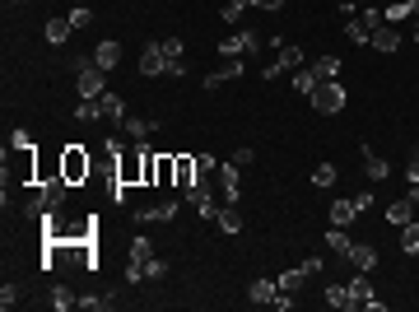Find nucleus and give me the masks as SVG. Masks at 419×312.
Returning <instances> with one entry per match:
<instances>
[{"mask_svg":"<svg viewBox=\"0 0 419 312\" xmlns=\"http://www.w3.org/2000/svg\"><path fill=\"white\" fill-rule=\"evenodd\" d=\"M117 182L122 187H145V140L122 145V154H117Z\"/></svg>","mask_w":419,"mask_h":312,"instance_id":"obj_1","label":"nucleus"},{"mask_svg":"<svg viewBox=\"0 0 419 312\" xmlns=\"http://www.w3.org/2000/svg\"><path fill=\"white\" fill-rule=\"evenodd\" d=\"M93 172V154L84 149V145H61V177L70 182V187H79V182H89Z\"/></svg>","mask_w":419,"mask_h":312,"instance_id":"obj_2","label":"nucleus"},{"mask_svg":"<svg viewBox=\"0 0 419 312\" xmlns=\"http://www.w3.org/2000/svg\"><path fill=\"white\" fill-rule=\"evenodd\" d=\"M308 103H312V112L336 117V112H345V84H336V79H322V84L308 94Z\"/></svg>","mask_w":419,"mask_h":312,"instance_id":"obj_3","label":"nucleus"},{"mask_svg":"<svg viewBox=\"0 0 419 312\" xmlns=\"http://www.w3.org/2000/svg\"><path fill=\"white\" fill-rule=\"evenodd\" d=\"M103 75H108V70H98L93 61H79V79H75L79 98H103V94H108V79H103Z\"/></svg>","mask_w":419,"mask_h":312,"instance_id":"obj_4","label":"nucleus"},{"mask_svg":"<svg viewBox=\"0 0 419 312\" xmlns=\"http://www.w3.org/2000/svg\"><path fill=\"white\" fill-rule=\"evenodd\" d=\"M270 47H279V56H275L270 65H265V79L284 75V70H303V51H298V47H289V42H279V38H270Z\"/></svg>","mask_w":419,"mask_h":312,"instance_id":"obj_5","label":"nucleus"},{"mask_svg":"<svg viewBox=\"0 0 419 312\" xmlns=\"http://www.w3.org/2000/svg\"><path fill=\"white\" fill-rule=\"evenodd\" d=\"M219 51H224V56H247V51H261V33H256V28L233 33V38H224V42H219Z\"/></svg>","mask_w":419,"mask_h":312,"instance_id":"obj_6","label":"nucleus"},{"mask_svg":"<svg viewBox=\"0 0 419 312\" xmlns=\"http://www.w3.org/2000/svg\"><path fill=\"white\" fill-rule=\"evenodd\" d=\"M140 75H149V79L168 75V56H163V42H149V47L140 51Z\"/></svg>","mask_w":419,"mask_h":312,"instance_id":"obj_7","label":"nucleus"},{"mask_svg":"<svg viewBox=\"0 0 419 312\" xmlns=\"http://www.w3.org/2000/svg\"><path fill=\"white\" fill-rule=\"evenodd\" d=\"M89 61L98 65V70H117V65H122V42H117V38H108V42H98Z\"/></svg>","mask_w":419,"mask_h":312,"instance_id":"obj_8","label":"nucleus"},{"mask_svg":"<svg viewBox=\"0 0 419 312\" xmlns=\"http://www.w3.org/2000/svg\"><path fill=\"white\" fill-rule=\"evenodd\" d=\"M368 47H377V51H396L401 47V28L396 24H382V28H372V42Z\"/></svg>","mask_w":419,"mask_h":312,"instance_id":"obj_9","label":"nucleus"},{"mask_svg":"<svg viewBox=\"0 0 419 312\" xmlns=\"http://www.w3.org/2000/svg\"><path fill=\"white\" fill-rule=\"evenodd\" d=\"M51 177H61V149H56V154L38 149V187H42V182H51Z\"/></svg>","mask_w":419,"mask_h":312,"instance_id":"obj_10","label":"nucleus"},{"mask_svg":"<svg viewBox=\"0 0 419 312\" xmlns=\"http://www.w3.org/2000/svg\"><path fill=\"white\" fill-rule=\"evenodd\" d=\"M154 117H131V112H126V122H122V131H126V136H131V140H149V131H154Z\"/></svg>","mask_w":419,"mask_h":312,"instance_id":"obj_11","label":"nucleus"},{"mask_svg":"<svg viewBox=\"0 0 419 312\" xmlns=\"http://www.w3.org/2000/svg\"><path fill=\"white\" fill-rule=\"evenodd\" d=\"M163 42V56H168V75H186V61H182V38H158Z\"/></svg>","mask_w":419,"mask_h":312,"instance_id":"obj_12","label":"nucleus"},{"mask_svg":"<svg viewBox=\"0 0 419 312\" xmlns=\"http://www.w3.org/2000/svg\"><path fill=\"white\" fill-rule=\"evenodd\" d=\"M196 177H201V172H196V154H177V177H172V187L186 191Z\"/></svg>","mask_w":419,"mask_h":312,"instance_id":"obj_13","label":"nucleus"},{"mask_svg":"<svg viewBox=\"0 0 419 312\" xmlns=\"http://www.w3.org/2000/svg\"><path fill=\"white\" fill-rule=\"evenodd\" d=\"M345 261L354 265V270H372V265H377V252H372L368 243H354V247H350V256H345Z\"/></svg>","mask_w":419,"mask_h":312,"instance_id":"obj_14","label":"nucleus"},{"mask_svg":"<svg viewBox=\"0 0 419 312\" xmlns=\"http://www.w3.org/2000/svg\"><path fill=\"white\" fill-rule=\"evenodd\" d=\"M219 233H229V238H238L243 233V215H238V205H224V210H219Z\"/></svg>","mask_w":419,"mask_h":312,"instance_id":"obj_15","label":"nucleus"},{"mask_svg":"<svg viewBox=\"0 0 419 312\" xmlns=\"http://www.w3.org/2000/svg\"><path fill=\"white\" fill-rule=\"evenodd\" d=\"M363 172H368V182H387V172H391L387 158H377L368 145H363Z\"/></svg>","mask_w":419,"mask_h":312,"instance_id":"obj_16","label":"nucleus"},{"mask_svg":"<svg viewBox=\"0 0 419 312\" xmlns=\"http://www.w3.org/2000/svg\"><path fill=\"white\" fill-rule=\"evenodd\" d=\"M238 75H243V61H238V56H229V65H219L215 75H205V89H219L224 79H238Z\"/></svg>","mask_w":419,"mask_h":312,"instance_id":"obj_17","label":"nucleus"},{"mask_svg":"<svg viewBox=\"0 0 419 312\" xmlns=\"http://www.w3.org/2000/svg\"><path fill=\"white\" fill-rule=\"evenodd\" d=\"M38 191H42V201L51 205V210H56V205L65 201V191H70V182H65V177H51V182H42Z\"/></svg>","mask_w":419,"mask_h":312,"instance_id":"obj_18","label":"nucleus"},{"mask_svg":"<svg viewBox=\"0 0 419 312\" xmlns=\"http://www.w3.org/2000/svg\"><path fill=\"white\" fill-rule=\"evenodd\" d=\"M177 215V201H158V205H149V210H140V224H158V219H172Z\"/></svg>","mask_w":419,"mask_h":312,"instance_id":"obj_19","label":"nucleus"},{"mask_svg":"<svg viewBox=\"0 0 419 312\" xmlns=\"http://www.w3.org/2000/svg\"><path fill=\"white\" fill-rule=\"evenodd\" d=\"M275 294H279L275 280H252L247 284V298H252V303H275Z\"/></svg>","mask_w":419,"mask_h":312,"instance_id":"obj_20","label":"nucleus"},{"mask_svg":"<svg viewBox=\"0 0 419 312\" xmlns=\"http://www.w3.org/2000/svg\"><path fill=\"white\" fill-rule=\"evenodd\" d=\"M345 38H350V42H372V24L363 15H359V19H345Z\"/></svg>","mask_w":419,"mask_h":312,"instance_id":"obj_21","label":"nucleus"},{"mask_svg":"<svg viewBox=\"0 0 419 312\" xmlns=\"http://www.w3.org/2000/svg\"><path fill=\"white\" fill-rule=\"evenodd\" d=\"M70 33H75V24H70V19H47V42H51V47H61Z\"/></svg>","mask_w":419,"mask_h":312,"instance_id":"obj_22","label":"nucleus"},{"mask_svg":"<svg viewBox=\"0 0 419 312\" xmlns=\"http://www.w3.org/2000/svg\"><path fill=\"white\" fill-rule=\"evenodd\" d=\"M326 308H354V298H350V284H326Z\"/></svg>","mask_w":419,"mask_h":312,"instance_id":"obj_23","label":"nucleus"},{"mask_svg":"<svg viewBox=\"0 0 419 312\" xmlns=\"http://www.w3.org/2000/svg\"><path fill=\"white\" fill-rule=\"evenodd\" d=\"M350 298H354V308H363L372 298V284H368V270H359L354 280H350Z\"/></svg>","mask_w":419,"mask_h":312,"instance_id":"obj_24","label":"nucleus"},{"mask_svg":"<svg viewBox=\"0 0 419 312\" xmlns=\"http://www.w3.org/2000/svg\"><path fill=\"white\" fill-rule=\"evenodd\" d=\"M415 205L419 201H410V196H405V201H391L387 205V219H391V224H410V219H415Z\"/></svg>","mask_w":419,"mask_h":312,"instance_id":"obj_25","label":"nucleus"},{"mask_svg":"<svg viewBox=\"0 0 419 312\" xmlns=\"http://www.w3.org/2000/svg\"><path fill=\"white\" fill-rule=\"evenodd\" d=\"M303 280H308V270H303V265H294V270H284V275H275V284L284 289V294H298V289H303Z\"/></svg>","mask_w":419,"mask_h":312,"instance_id":"obj_26","label":"nucleus"},{"mask_svg":"<svg viewBox=\"0 0 419 312\" xmlns=\"http://www.w3.org/2000/svg\"><path fill=\"white\" fill-rule=\"evenodd\" d=\"M308 70L317 75V84H322V79H336V75H340V61H336V56H317Z\"/></svg>","mask_w":419,"mask_h":312,"instance_id":"obj_27","label":"nucleus"},{"mask_svg":"<svg viewBox=\"0 0 419 312\" xmlns=\"http://www.w3.org/2000/svg\"><path fill=\"white\" fill-rule=\"evenodd\" d=\"M354 215H359L354 196H350V201H336V205H331V224H336V229H340V224H354Z\"/></svg>","mask_w":419,"mask_h":312,"instance_id":"obj_28","label":"nucleus"},{"mask_svg":"<svg viewBox=\"0 0 419 312\" xmlns=\"http://www.w3.org/2000/svg\"><path fill=\"white\" fill-rule=\"evenodd\" d=\"M410 15H415V0H391L387 10H382L387 24H401V19H410Z\"/></svg>","mask_w":419,"mask_h":312,"instance_id":"obj_29","label":"nucleus"},{"mask_svg":"<svg viewBox=\"0 0 419 312\" xmlns=\"http://www.w3.org/2000/svg\"><path fill=\"white\" fill-rule=\"evenodd\" d=\"M172 177H177V154H158V182L154 187H172Z\"/></svg>","mask_w":419,"mask_h":312,"instance_id":"obj_30","label":"nucleus"},{"mask_svg":"<svg viewBox=\"0 0 419 312\" xmlns=\"http://www.w3.org/2000/svg\"><path fill=\"white\" fill-rule=\"evenodd\" d=\"M98 103H103V117H117V122H126V103H122V94H112V89H108V94L98 98Z\"/></svg>","mask_w":419,"mask_h":312,"instance_id":"obj_31","label":"nucleus"},{"mask_svg":"<svg viewBox=\"0 0 419 312\" xmlns=\"http://www.w3.org/2000/svg\"><path fill=\"white\" fill-rule=\"evenodd\" d=\"M401 252H405V256H415V252H419V224H415V219L401 224Z\"/></svg>","mask_w":419,"mask_h":312,"instance_id":"obj_32","label":"nucleus"},{"mask_svg":"<svg viewBox=\"0 0 419 312\" xmlns=\"http://www.w3.org/2000/svg\"><path fill=\"white\" fill-rule=\"evenodd\" d=\"M51 308H56V312H70V308H79V298L70 294L65 284H56V289H51Z\"/></svg>","mask_w":419,"mask_h":312,"instance_id":"obj_33","label":"nucleus"},{"mask_svg":"<svg viewBox=\"0 0 419 312\" xmlns=\"http://www.w3.org/2000/svg\"><path fill=\"white\" fill-rule=\"evenodd\" d=\"M75 117H79V122H98V117H103V103H98V98H79Z\"/></svg>","mask_w":419,"mask_h":312,"instance_id":"obj_34","label":"nucleus"},{"mask_svg":"<svg viewBox=\"0 0 419 312\" xmlns=\"http://www.w3.org/2000/svg\"><path fill=\"white\" fill-rule=\"evenodd\" d=\"M326 247L340 252V256H350V247H354V243H350V233H345V229H331V233H326Z\"/></svg>","mask_w":419,"mask_h":312,"instance_id":"obj_35","label":"nucleus"},{"mask_svg":"<svg viewBox=\"0 0 419 312\" xmlns=\"http://www.w3.org/2000/svg\"><path fill=\"white\" fill-rule=\"evenodd\" d=\"M47 210H51V205H47V201H42V191H33L28 201H24V215H28V219H42V215H47Z\"/></svg>","mask_w":419,"mask_h":312,"instance_id":"obj_36","label":"nucleus"},{"mask_svg":"<svg viewBox=\"0 0 419 312\" xmlns=\"http://www.w3.org/2000/svg\"><path fill=\"white\" fill-rule=\"evenodd\" d=\"M336 182V163H317L312 168V187H331Z\"/></svg>","mask_w":419,"mask_h":312,"instance_id":"obj_37","label":"nucleus"},{"mask_svg":"<svg viewBox=\"0 0 419 312\" xmlns=\"http://www.w3.org/2000/svg\"><path fill=\"white\" fill-rule=\"evenodd\" d=\"M131 261H154V243L149 238H135L131 243Z\"/></svg>","mask_w":419,"mask_h":312,"instance_id":"obj_38","label":"nucleus"},{"mask_svg":"<svg viewBox=\"0 0 419 312\" xmlns=\"http://www.w3.org/2000/svg\"><path fill=\"white\" fill-rule=\"evenodd\" d=\"M294 89H298V94H312V89H317V75H312L308 65H303V70L294 75Z\"/></svg>","mask_w":419,"mask_h":312,"instance_id":"obj_39","label":"nucleus"},{"mask_svg":"<svg viewBox=\"0 0 419 312\" xmlns=\"http://www.w3.org/2000/svg\"><path fill=\"white\" fill-rule=\"evenodd\" d=\"M15 303H19V284H15V280H10V284H0V308L10 312Z\"/></svg>","mask_w":419,"mask_h":312,"instance_id":"obj_40","label":"nucleus"},{"mask_svg":"<svg viewBox=\"0 0 419 312\" xmlns=\"http://www.w3.org/2000/svg\"><path fill=\"white\" fill-rule=\"evenodd\" d=\"M79 308H89V312H103V308H112V298H108V294H89V298H79Z\"/></svg>","mask_w":419,"mask_h":312,"instance_id":"obj_41","label":"nucleus"},{"mask_svg":"<svg viewBox=\"0 0 419 312\" xmlns=\"http://www.w3.org/2000/svg\"><path fill=\"white\" fill-rule=\"evenodd\" d=\"M196 172H201V177H215V172H219L215 154H196Z\"/></svg>","mask_w":419,"mask_h":312,"instance_id":"obj_42","label":"nucleus"},{"mask_svg":"<svg viewBox=\"0 0 419 312\" xmlns=\"http://www.w3.org/2000/svg\"><path fill=\"white\" fill-rule=\"evenodd\" d=\"M163 275H168V261H145V280H163Z\"/></svg>","mask_w":419,"mask_h":312,"instance_id":"obj_43","label":"nucleus"},{"mask_svg":"<svg viewBox=\"0 0 419 312\" xmlns=\"http://www.w3.org/2000/svg\"><path fill=\"white\" fill-rule=\"evenodd\" d=\"M243 10H247V0H229V5H224V19H229V24H238V19H243Z\"/></svg>","mask_w":419,"mask_h":312,"instance_id":"obj_44","label":"nucleus"},{"mask_svg":"<svg viewBox=\"0 0 419 312\" xmlns=\"http://www.w3.org/2000/svg\"><path fill=\"white\" fill-rule=\"evenodd\" d=\"M65 19H70L75 28H89V24H93V15H89V10H84V5H79V10H70V15H65Z\"/></svg>","mask_w":419,"mask_h":312,"instance_id":"obj_45","label":"nucleus"},{"mask_svg":"<svg viewBox=\"0 0 419 312\" xmlns=\"http://www.w3.org/2000/svg\"><path fill=\"white\" fill-rule=\"evenodd\" d=\"M145 280V261H126V284H140Z\"/></svg>","mask_w":419,"mask_h":312,"instance_id":"obj_46","label":"nucleus"},{"mask_svg":"<svg viewBox=\"0 0 419 312\" xmlns=\"http://www.w3.org/2000/svg\"><path fill=\"white\" fill-rule=\"evenodd\" d=\"M252 158H256V154H252V149H233V163H238V168H247Z\"/></svg>","mask_w":419,"mask_h":312,"instance_id":"obj_47","label":"nucleus"},{"mask_svg":"<svg viewBox=\"0 0 419 312\" xmlns=\"http://www.w3.org/2000/svg\"><path fill=\"white\" fill-rule=\"evenodd\" d=\"M261 10H270V15H275V10H284V0H265Z\"/></svg>","mask_w":419,"mask_h":312,"instance_id":"obj_48","label":"nucleus"},{"mask_svg":"<svg viewBox=\"0 0 419 312\" xmlns=\"http://www.w3.org/2000/svg\"><path fill=\"white\" fill-rule=\"evenodd\" d=\"M415 42H419V19H415Z\"/></svg>","mask_w":419,"mask_h":312,"instance_id":"obj_49","label":"nucleus"},{"mask_svg":"<svg viewBox=\"0 0 419 312\" xmlns=\"http://www.w3.org/2000/svg\"><path fill=\"white\" fill-rule=\"evenodd\" d=\"M247 5H265V0H247Z\"/></svg>","mask_w":419,"mask_h":312,"instance_id":"obj_50","label":"nucleus"},{"mask_svg":"<svg viewBox=\"0 0 419 312\" xmlns=\"http://www.w3.org/2000/svg\"><path fill=\"white\" fill-rule=\"evenodd\" d=\"M415 19H419V0H415Z\"/></svg>","mask_w":419,"mask_h":312,"instance_id":"obj_51","label":"nucleus"},{"mask_svg":"<svg viewBox=\"0 0 419 312\" xmlns=\"http://www.w3.org/2000/svg\"><path fill=\"white\" fill-rule=\"evenodd\" d=\"M350 5H359V0H350Z\"/></svg>","mask_w":419,"mask_h":312,"instance_id":"obj_52","label":"nucleus"}]
</instances>
